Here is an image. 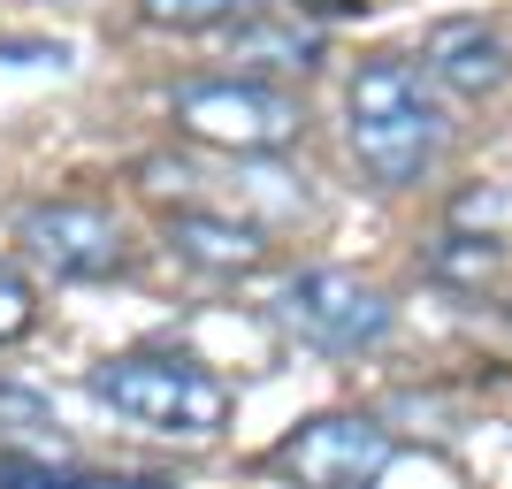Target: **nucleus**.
<instances>
[{
  "mask_svg": "<svg viewBox=\"0 0 512 489\" xmlns=\"http://www.w3.org/2000/svg\"><path fill=\"white\" fill-rule=\"evenodd\" d=\"M344 138H352V161H360L383 192H413L428 169H436V153H444V107L428 92V69L398 62H367L344 92Z\"/></svg>",
  "mask_w": 512,
  "mask_h": 489,
  "instance_id": "obj_1",
  "label": "nucleus"
},
{
  "mask_svg": "<svg viewBox=\"0 0 512 489\" xmlns=\"http://www.w3.org/2000/svg\"><path fill=\"white\" fill-rule=\"evenodd\" d=\"M85 390L100 405H115L123 421L176 436V444H207L230 428V383L207 375L199 360H176V352H123V360L92 367Z\"/></svg>",
  "mask_w": 512,
  "mask_h": 489,
  "instance_id": "obj_2",
  "label": "nucleus"
},
{
  "mask_svg": "<svg viewBox=\"0 0 512 489\" xmlns=\"http://www.w3.org/2000/svg\"><path fill=\"white\" fill-rule=\"evenodd\" d=\"M176 130L222 153H283L306 138V107L299 92L260 77H199V85H176Z\"/></svg>",
  "mask_w": 512,
  "mask_h": 489,
  "instance_id": "obj_3",
  "label": "nucleus"
},
{
  "mask_svg": "<svg viewBox=\"0 0 512 489\" xmlns=\"http://www.w3.org/2000/svg\"><path fill=\"white\" fill-rule=\"evenodd\" d=\"M398 459V436L367 413H321L276 444V467L299 489H375Z\"/></svg>",
  "mask_w": 512,
  "mask_h": 489,
  "instance_id": "obj_4",
  "label": "nucleus"
},
{
  "mask_svg": "<svg viewBox=\"0 0 512 489\" xmlns=\"http://www.w3.org/2000/svg\"><path fill=\"white\" fill-rule=\"evenodd\" d=\"M276 314L321 352H375L390 337V298L375 283H360L352 268H306L283 283Z\"/></svg>",
  "mask_w": 512,
  "mask_h": 489,
  "instance_id": "obj_5",
  "label": "nucleus"
},
{
  "mask_svg": "<svg viewBox=\"0 0 512 489\" xmlns=\"http://www.w3.org/2000/svg\"><path fill=\"white\" fill-rule=\"evenodd\" d=\"M23 253L39 260V268H54L62 283H100L123 268V222L107 207H92V199H46V207H23L16 222Z\"/></svg>",
  "mask_w": 512,
  "mask_h": 489,
  "instance_id": "obj_6",
  "label": "nucleus"
},
{
  "mask_svg": "<svg viewBox=\"0 0 512 489\" xmlns=\"http://www.w3.org/2000/svg\"><path fill=\"white\" fill-rule=\"evenodd\" d=\"M505 77H512V46L490 23L451 16L428 31V85L459 92V100H490V92H505Z\"/></svg>",
  "mask_w": 512,
  "mask_h": 489,
  "instance_id": "obj_7",
  "label": "nucleus"
},
{
  "mask_svg": "<svg viewBox=\"0 0 512 489\" xmlns=\"http://www.w3.org/2000/svg\"><path fill=\"white\" fill-rule=\"evenodd\" d=\"M161 237H169L176 260H192V268H207V276H253L260 260H268V237L253 230V222H230V214H169L161 222Z\"/></svg>",
  "mask_w": 512,
  "mask_h": 489,
  "instance_id": "obj_8",
  "label": "nucleus"
},
{
  "mask_svg": "<svg viewBox=\"0 0 512 489\" xmlns=\"http://www.w3.org/2000/svg\"><path fill=\"white\" fill-rule=\"evenodd\" d=\"M497 268H505V245H497V237L444 230L436 245H428V276H436V283H459V291H482Z\"/></svg>",
  "mask_w": 512,
  "mask_h": 489,
  "instance_id": "obj_9",
  "label": "nucleus"
},
{
  "mask_svg": "<svg viewBox=\"0 0 512 489\" xmlns=\"http://www.w3.org/2000/svg\"><path fill=\"white\" fill-rule=\"evenodd\" d=\"M0 489H161V482H123V474H85V467H46V459L8 451V459H0Z\"/></svg>",
  "mask_w": 512,
  "mask_h": 489,
  "instance_id": "obj_10",
  "label": "nucleus"
},
{
  "mask_svg": "<svg viewBox=\"0 0 512 489\" xmlns=\"http://www.w3.org/2000/svg\"><path fill=\"white\" fill-rule=\"evenodd\" d=\"M237 54H245V62H268V69H314L321 39L283 31V23H237Z\"/></svg>",
  "mask_w": 512,
  "mask_h": 489,
  "instance_id": "obj_11",
  "label": "nucleus"
},
{
  "mask_svg": "<svg viewBox=\"0 0 512 489\" xmlns=\"http://www.w3.org/2000/svg\"><path fill=\"white\" fill-rule=\"evenodd\" d=\"M153 31H214V23H245L253 0H138Z\"/></svg>",
  "mask_w": 512,
  "mask_h": 489,
  "instance_id": "obj_12",
  "label": "nucleus"
},
{
  "mask_svg": "<svg viewBox=\"0 0 512 489\" xmlns=\"http://www.w3.org/2000/svg\"><path fill=\"white\" fill-rule=\"evenodd\" d=\"M31 321H39V298H31V283H23L16 268H0V344L31 337Z\"/></svg>",
  "mask_w": 512,
  "mask_h": 489,
  "instance_id": "obj_13",
  "label": "nucleus"
},
{
  "mask_svg": "<svg viewBox=\"0 0 512 489\" xmlns=\"http://www.w3.org/2000/svg\"><path fill=\"white\" fill-rule=\"evenodd\" d=\"M497 214H505V199H497V192H467V199H459V230H474V222L490 230Z\"/></svg>",
  "mask_w": 512,
  "mask_h": 489,
  "instance_id": "obj_14",
  "label": "nucleus"
},
{
  "mask_svg": "<svg viewBox=\"0 0 512 489\" xmlns=\"http://www.w3.org/2000/svg\"><path fill=\"white\" fill-rule=\"evenodd\" d=\"M0 421H23V428H46V405L23 398V390H0Z\"/></svg>",
  "mask_w": 512,
  "mask_h": 489,
  "instance_id": "obj_15",
  "label": "nucleus"
}]
</instances>
